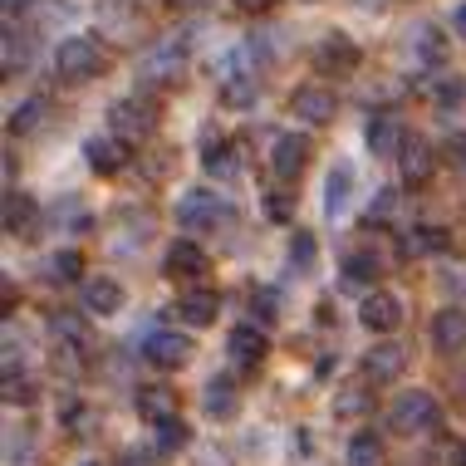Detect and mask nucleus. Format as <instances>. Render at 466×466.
I'll use <instances>...</instances> for the list:
<instances>
[{"label":"nucleus","instance_id":"obj_21","mask_svg":"<svg viewBox=\"0 0 466 466\" xmlns=\"http://www.w3.org/2000/svg\"><path fill=\"white\" fill-rule=\"evenodd\" d=\"M201 167H207V177H217V182L241 177V147H236V143H207Z\"/></svg>","mask_w":466,"mask_h":466},{"label":"nucleus","instance_id":"obj_41","mask_svg":"<svg viewBox=\"0 0 466 466\" xmlns=\"http://www.w3.org/2000/svg\"><path fill=\"white\" fill-rule=\"evenodd\" d=\"M309 260H314V241H309V236H305V231H299V236H295V266H299V270H305V266H309Z\"/></svg>","mask_w":466,"mask_h":466},{"label":"nucleus","instance_id":"obj_10","mask_svg":"<svg viewBox=\"0 0 466 466\" xmlns=\"http://www.w3.org/2000/svg\"><path fill=\"white\" fill-rule=\"evenodd\" d=\"M334 108H339V98L324 89V84H305V89L289 94V113H295L299 123H309V128H324V123L334 118Z\"/></svg>","mask_w":466,"mask_h":466},{"label":"nucleus","instance_id":"obj_36","mask_svg":"<svg viewBox=\"0 0 466 466\" xmlns=\"http://www.w3.org/2000/svg\"><path fill=\"white\" fill-rule=\"evenodd\" d=\"M369 408H373V393H363V388H349V393H339V402H334L339 418H359V412H369Z\"/></svg>","mask_w":466,"mask_h":466},{"label":"nucleus","instance_id":"obj_44","mask_svg":"<svg viewBox=\"0 0 466 466\" xmlns=\"http://www.w3.org/2000/svg\"><path fill=\"white\" fill-rule=\"evenodd\" d=\"M236 5H241V10H270L275 0H236Z\"/></svg>","mask_w":466,"mask_h":466},{"label":"nucleus","instance_id":"obj_17","mask_svg":"<svg viewBox=\"0 0 466 466\" xmlns=\"http://www.w3.org/2000/svg\"><path fill=\"white\" fill-rule=\"evenodd\" d=\"M207 250H201L192 236H182V241H172V250H167V275H177V280H201L207 275Z\"/></svg>","mask_w":466,"mask_h":466},{"label":"nucleus","instance_id":"obj_9","mask_svg":"<svg viewBox=\"0 0 466 466\" xmlns=\"http://www.w3.org/2000/svg\"><path fill=\"white\" fill-rule=\"evenodd\" d=\"M192 339L177 334V329H157V334H147V344H143V359L153 363V369H187L192 363Z\"/></svg>","mask_w":466,"mask_h":466},{"label":"nucleus","instance_id":"obj_16","mask_svg":"<svg viewBox=\"0 0 466 466\" xmlns=\"http://www.w3.org/2000/svg\"><path fill=\"white\" fill-rule=\"evenodd\" d=\"M432 349L437 354H461L466 349V309L447 305L442 314L432 319Z\"/></svg>","mask_w":466,"mask_h":466},{"label":"nucleus","instance_id":"obj_18","mask_svg":"<svg viewBox=\"0 0 466 466\" xmlns=\"http://www.w3.org/2000/svg\"><path fill=\"white\" fill-rule=\"evenodd\" d=\"M201 408H207L211 422H231L236 408H241V393H236L231 378H211V383H207V398H201Z\"/></svg>","mask_w":466,"mask_h":466},{"label":"nucleus","instance_id":"obj_45","mask_svg":"<svg viewBox=\"0 0 466 466\" xmlns=\"http://www.w3.org/2000/svg\"><path fill=\"white\" fill-rule=\"evenodd\" d=\"M30 0H5V15H15V10H25Z\"/></svg>","mask_w":466,"mask_h":466},{"label":"nucleus","instance_id":"obj_12","mask_svg":"<svg viewBox=\"0 0 466 466\" xmlns=\"http://www.w3.org/2000/svg\"><path fill=\"white\" fill-rule=\"evenodd\" d=\"M408 369V349L402 344H373L369 354H363V383H393V378Z\"/></svg>","mask_w":466,"mask_h":466},{"label":"nucleus","instance_id":"obj_38","mask_svg":"<svg viewBox=\"0 0 466 466\" xmlns=\"http://www.w3.org/2000/svg\"><path fill=\"white\" fill-rule=\"evenodd\" d=\"M393 207H398V192H393V187H383V192L373 197V207H369V221H388V217H393Z\"/></svg>","mask_w":466,"mask_h":466},{"label":"nucleus","instance_id":"obj_7","mask_svg":"<svg viewBox=\"0 0 466 466\" xmlns=\"http://www.w3.org/2000/svg\"><path fill=\"white\" fill-rule=\"evenodd\" d=\"M359 319H363V329H373V334H393L398 324L408 319V305H402L393 289H369V295H363Z\"/></svg>","mask_w":466,"mask_h":466},{"label":"nucleus","instance_id":"obj_43","mask_svg":"<svg viewBox=\"0 0 466 466\" xmlns=\"http://www.w3.org/2000/svg\"><path fill=\"white\" fill-rule=\"evenodd\" d=\"M447 153H451V162H457V167H466V137H451Z\"/></svg>","mask_w":466,"mask_h":466},{"label":"nucleus","instance_id":"obj_27","mask_svg":"<svg viewBox=\"0 0 466 466\" xmlns=\"http://www.w3.org/2000/svg\"><path fill=\"white\" fill-rule=\"evenodd\" d=\"M349 187H354V172H349V167H334L329 182H324V211H329V217H339V211L349 207Z\"/></svg>","mask_w":466,"mask_h":466},{"label":"nucleus","instance_id":"obj_5","mask_svg":"<svg viewBox=\"0 0 466 466\" xmlns=\"http://www.w3.org/2000/svg\"><path fill=\"white\" fill-rule=\"evenodd\" d=\"M314 69L329 74V79H344V74L359 69V45L349 40L344 30H329L319 45H314Z\"/></svg>","mask_w":466,"mask_h":466},{"label":"nucleus","instance_id":"obj_28","mask_svg":"<svg viewBox=\"0 0 466 466\" xmlns=\"http://www.w3.org/2000/svg\"><path fill=\"white\" fill-rule=\"evenodd\" d=\"M40 123H45V98H25V104L10 113V133L15 137H30Z\"/></svg>","mask_w":466,"mask_h":466},{"label":"nucleus","instance_id":"obj_15","mask_svg":"<svg viewBox=\"0 0 466 466\" xmlns=\"http://www.w3.org/2000/svg\"><path fill=\"white\" fill-rule=\"evenodd\" d=\"M84 162H89L98 177H113V172H123V162H128V143H123V137H89V143H84Z\"/></svg>","mask_w":466,"mask_h":466},{"label":"nucleus","instance_id":"obj_6","mask_svg":"<svg viewBox=\"0 0 466 466\" xmlns=\"http://www.w3.org/2000/svg\"><path fill=\"white\" fill-rule=\"evenodd\" d=\"M177 221L187 226V231H211V226L231 221V207H226L221 197H211V192H187L177 201Z\"/></svg>","mask_w":466,"mask_h":466},{"label":"nucleus","instance_id":"obj_1","mask_svg":"<svg viewBox=\"0 0 466 466\" xmlns=\"http://www.w3.org/2000/svg\"><path fill=\"white\" fill-rule=\"evenodd\" d=\"M104 65H108V55H104V45H98L94 35H69V40L55 49V74L65 84L94 79V74H104Z\"/></svg>","mask_w":466,"mask_h":466},{"label":"nucleus","instance_id":"obj_2","mask_svg":"<svg viewBox=\"0 0 466 466\" xmlns=\"http://www.w3.org/2000/svg\"><path fill=\"white\" fill-rule=\"evenodd\" d=\"M108 123H113V137H123V143H143V137H153V128H157V104L147 94L118 98V104L108 108Z\"/></svg>","mask_w":466,"mask_h":466},{"label":"nucleus","instance_id":"obj_29","mask_svg":"<svg viewBox=\"0 0 466 466\" xmlns=\"http://www.w3.org/2000/svg\"><path fill=\"white\" fill-rule=\"evenodd\" d=\"M412 49H418L422 65H442V59H447V40H442V30H437V25H422L418 40H412Z\"/></svg>","mask_w":466,"mask_h":466},{"label":"nucleus","instance_id":"obj_35","mask_svg":"<svg viewBox=\"0 0 466 466\" xmlns=\"http://www.w3.org/2000/svg\"><path fill=\"white\" fill-rule=\"evenodd\" d=\"M432 461L437 466H466V442L461 437H437V451H432Z\"/></svg>","mask_w":466,"mask_h":466},{"label":"nucleus","instance_id":"obj_34","mask_svg":"<svg viewBox=\"0 0 466 466\" xmlns=\"http://www.w3.org/2000/svg\"><path fill=\"white\" fill-rule=\"evenodd\" d=\"M461 94H466V79H457V74H447V79L432 84V104H437V108H457Z\"/></svg>","mask_w":466,"mask_h":466},{"label":"nucleus","instance_id":"obj_48","mask_svg":"<svg viewBox=\"0 0 466 466\" xmlns=\"http://www.w3.org/2000/svg\"><path fill=\"white\" fill-rule=\"evenodd\" d=\"M84 466H98V461H84Z\"/></svg>","mask_w":466,"mask_h":466},{"label":"nucleus","instance_id":"obj_42","mask_svg":"<svg viewBox=\"0 0 466 466\" xmlns=\"http://www.w3.org/2000/svg\"><path fill=\"white\" fill-rule=\"evenodd\" d=\"M118 466H157V457H153V451H123Z\"/></svg>","mask_w":466,"mask_h":466},{"label":"nucleus","instance_id":"obj_4","mask_svg":"<svg viewBox=\"0 0 466 466\" xmlns=\"http://www.w3.org/2000/svg\"><path fill=\"white\" fill-rule=\"evenodd\" d=\"M187 69V40L182 35H172V40H157L153 49H147V59H143V84L147 89H162V84H172L177 74Z\"/></svg>","mask_w":466,"mask_h":466},{"label":"nucleus","instance_id":"obj_24","mask_svg":"<svg viewBox=\"0 0 466 466\" xmlns=\"http://www.w3.org/2000/svg\"><path fill=\"white\" fill-rule=\"evenodd\" d=\"M137 412H143L147 422H167V418H177V393H167V388H143L137 393Z\"/></svg>","mask_w":466,"mask_h":466},{"label":"nucleus","instance_id":"obj_26","mask_svg":"<svg viewBox=\"0 0 466 466\" xmlns=\"http://www.w3.org/2000/svg\"><path fill=\"white\" fill-rule=\"evenodd\" d=\"M0 221H5L10 236H25V231L35 226V201L25 197V192H10V197H5V217H0Z\"/></svg>","mask_w":466,"mask_h":466},{"label":"nucleus","instance_id":"obj_13","mask_svg":"<svg viewBox=\"0 0 466 466\" xmlns=\"http://www.w3.org/2000/svg\"><path fill=\"white\" fill-rule=\"evenodd\" d=\"M226 354L241 363V369H256V363L270 354V339H266L260 324H236V329L226 334Z\"/></svg>","mask_w":466,"mask_h":466},{"label":"nucleus","instance_id":"obj_14","mask_svg":"<svg viewBox=\"0 0 466 466\" xmlns=\"http://www.w3.org/2000/svg\"><path fill=\"white\" fill-rule=\"evenodd\" d=\"M398 167H402V182H408V187L432 182V172H437V147L422 143V137H408V143H402V153H398Z\"/></svg>","mask_w":466,"mask_h":466},{"label":"nucleus","instance_id":"obj_3","mask_svg":"<svg viewBox=\"0 0 466 466\" xmlns=\"http://www.w3.org/2000/svg\"><path fill=\"white\" fill-rule=\"evenodd\" d=\"M437 418H442V408H437V398L427 393V388H408V393L388 408V427H393V432H432Z\"/></svg>","mask_w":466,"mask_h":466},{"label":"nucleus","instance_id":"obj_39","mask_svg":"<svg viewBox=\"0 0 466 466\" xmlns=\"http://www.w3.org/2000/svg\"><path fill=\"white\" fill-rule=\"evenodd\" d=\"M266 211H270V221H289V211H295V197H285V192H266Z\"/></svg>","mask_w":466,"mask_h":466},{"label":"nucleus","instance_id":"obj_40","mask_svg":"<svg viewBox=\"0 0 466 466\" xmlns=\"http://www.w3.org/2000/svg\"><path fill=\"white\" fill-rule=\"evenodd\" d=\"M256 319L260 324L275 319V295H270V289H256Z\"/></svg>","mask_w":466,"mask_h":466},{"label":"nucleus","instance_id":"obj_19","mask_svg":"<svg viewBox=\"0 0 466 466\" xmlns=\"http://www.w3.org/2000/svg\"><path fill=\"white\" fill-rule=\"evenodd\" d=\"M84 309L89 314H118L123 309V285L108 280V275H94V280L84 285Z\"/></svg>","mask_w":466,"mask_h":466},{"label":"nucleus","instance_id":"obj_25","mask_svg":"<svg viewBox=\"0 0 466 466\" xmlns=\"http://www.w3.org/2000/svg\"><path fill=\"white\" fill-rule=\"evenodd\" d=\"M447 246V231L442 226H412V231H402V256L418 260L427 250H442Z\"/></svg>","mask_w":466,"mask_h":466},{"label":"nucleus","instance_id":"obj_31","mask_svg":"<svg viewBox=\"0 0 466 466\" xmlns=\"http://www.w3.org/2000/svg\"><path fill=\"white\" fill-rule=\"evenodd\" d=\"M79 275H84V256H79V250H59V256L49 260V280L69 285V280H79Z\"/></svg>","mask_w":466,"mask_h":466},{"label":"nucleus","instance_id":"obj_30","mask_svg":"<svg viewBox=\"0 0 466 466\" xmlns=\"http://www.w3.org/2000/svg\"><path fill=\"white\" fill-rule=\"evenodd\" d=\"M349 466H383V442L373 432H359L349 442Z\"/></svg>","mask_w":466,"mask_h":466},{"label":"nucleus","instance_id":"obj_33","mask_svg":"<svg viewBox=\"0 0 466 466\" xmlns=\"http://www.w3.org/2000/svg\"><path fill=\"white\" fill-rule=\"evenodd\" d=\"M157 427V451H182L187 447V422L182 418H167V422H153Z\"/></svg>","mask_w":466,"mask_h":466},{"label":"nucleus","instance_id":"obj_23","mask_svg":"<svg viewBox=\"0 0 466 466\" xmlns=\"http://www.w3.org/2000/svg\"><path fill=\"white\" fill-rule=\"evenodd\" d=\"M217 305H221V299H217V289H187V295L177 299V314H182V319L187 324H211V319H217Z\"/></svg>","mask_w":466,"mask_h":466},{"label":"nucleus","instance_id":"obj_47","mask_svg":"<svg viewBox=\"0 0 466 466\" xmlns=\"http://www.w3.org/2000/svg\"><path fill=\"white\" fill-rule=\"evenodd\" d=\"M172 5H197V0H172Z\"/></svg>","mask_w":466,"mask_h":466},{"label":"nucleus","instance_id":"obj_32","mask_svg":"<svg viewBox=\"0 0 466 466\" xmlns=\"http://www.w3.org/2000/svg\"><path fill=\"white\" fill-rule=\"evenodd\" d=\"M373 275H378V256H373V250H354V256L344 260V280L363 285V280H373Z\"/></svg>","mask_w":466,"mask_h":466},{"label":"nucleus","instance_id":"obj_11","mask_svg":"<svg viewBox=\"0 0 466 466\" xmlns=\"http://www.w3.org/2000/svg\"><path fill=\"white\" fill-rule=\"evenodd\" d=\"M363 143H369L373 157H398L402 143H408V133H402V118H393V113H373V118L363 123Z\"/></svg>","mask_w":466,"mask_h":466},{"label":"nucleus","instance_id":"obj_22","mask_svg":"<svg viewBox=\"0 0 466 466\" xmlns=\"http://www.w3.org/2000/svg\"><path fill=\"white\" fill-rule=\"evenodd\" d=\"M256 94H260L256 74H246V69H226L221 74V104L226 108H250V104H256Z\"/></svg>","mask_w":466,"mask_h":466},{"label":"nucleus","instance_id":"obj_20","mask_svg":"<svg viewBox=\"0 0 466 466\" xmlns=\"http://www.w3.org/2000/svg\"><path fill=\"white\" fill-rule=\"evenodd\" d=\"M49 329H55V339L65 344V354H84V349H89V324H84V314L59 309L55 319H49Z\"/></svg>","mask_w":466,"mask_h":466},{"label":"nucleus","instance_id":"obj_8","mask_svg":"<svg viewBox=\"0 0 466 466\" xmlns=\"http://www.w3.org/2000/svg\"><path fill=\"white\" fill-rule=\"evenodd\" d=\"M309 157H314V147H309L305 133H280V137H275V147H270V172L280 182H295L299 172L309 167Z\"/></svg>","mask_w":466,"mask_h":466},{"label":"nucleus","instance_id":"obj_46","mask_svg":"<svg viewBox=\"0 0 466 466\" xmlns=\"http://www.w3.org/2000/svg\"><path fill=\"white\" fill-rule=\"evenodd\" d=\"M457 30H461V35H466V5H461V10H457Z\"/></svg>","mask_w":466,"mask_h":466},{"label":"nucleus","instance_id":"obj_37","mask_svg":"<svg viewBox=\"0 0 466 466\" xmlns=\"http://www.w3.org/2000/svg\"><path fill=\"white\" fill-rule=\"evenodd\" d=\"M25 55H30V40H25V35H5V74L20 69Z\"/></svg>","mask_w":466,"mask_h":466}]
</instances>
